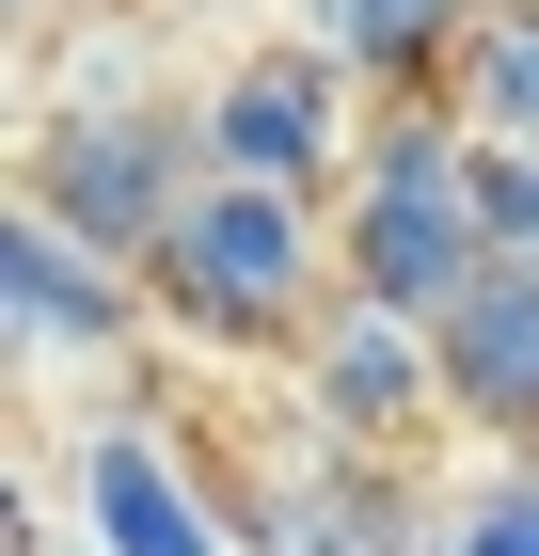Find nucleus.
I'll use <instances>...</instances> for the list:
<instances>
[{"mask_svg":"<svg viewBox=\"0 0 539 556\" xmlns=\"http://www.w3.org/2000/svg\"><path fill=\"white\" fill-rule=\"evenodd\" d=\"M333 191H270V175H207L191 207H175V239L143 255V302H159V334L222 350V366H286L301 334L333 318Z\"/></svg>","mask_w":539,"mask_h":556,"instance_id":"obj_1","label":"nucleus"},{"mask_svg":"<svg viewBox=\"0 0 539 556\" xmlns=\"http://www.w3.org/2000/svg\"><path fill=\"white\" fill-rule=\"evenodd\" d=\"M207 128L191 112H159V96H48L33 128H16V207H48V223H80L95 255H159L175 239V207L207 191Z\"/></svg>","mask_w":539,"mask_h":556,"instance_id":"obj_2","label":"nucleus"},{"mask_svg":"<svg viewBox=\"0 0 539 556\" xmlns=\"http://www.w3.org/2000/svg\"><path fill=\"white\" fill-rule=\"evenodd\" d=\"M333 270L397 318H445L476 270H492V207H476V143L428 112V128L365 143V175L333 191Z\"/></svg>","mask_w":539,"mask_h":556,"instance_id":"obj_3","label":"nucleus"},{"mask_svg":"<svg viewBox=\"0 0 539 556\" xmlns=\"http://www.w3.org/2000/svg\"><path fill=\"white\" fill-rule=\"evenodd\" d=\"M365 64L333 33H254V48H222L207 64V96H191V128H207V160L222 175H270V191H349L365 175Z\"/></svg>","mask_w":539,"mask_h":556,"instance_id":"obj_4","label":"nucleus"},{"mask_svg":"<svg viewBox=\"0 0 539 556\" xmlns=\"http://www.w3.org/2000/svg\"><path fill=\"white\" fill-rule=\"evenodd\" d=\"M286 382H301V414H318L333 445H413V429H460V414H445V334L397 318V302H365V287H333V318L286 350Z\"/></svg>","mask_w":539,"mask_h":556,"instance_id":"obj_5","label":"nucleus"},{"mask_svg":"<svg viewBox=\"0 0 539 556\" xmlns=\"http://www.w3.org/2000/svg\"><path fill=\"white\" fill-rule=\"evenodd\" d=\"M0 302H16V366H80V350H127V318H159L143 270L48 207H0Z\"/></svg>","mask_w":539,"mask_h":556,"instance_id":"obj_6","label":"nucleus"},{"mask_svg":"<svg viewBox=\"0 0 539 556\" xmlns=\"http://www.w3.org/2000/svg\"><path fill=\"white\" fill-rule=\"evenodd\" d=\"M80 556H239V509L175 462L159 429L95 414L80 429Z\"/></svg>","mask_w":539,"mask_h":556,"instance_id":"obj_7","label":"nucleus"},{"mask_svg":"<svg viewBox=\"0 0 539 556\" xmlns=\"http://www.w3.org/2000/svg\"><path fill=\"white\" fill-rule=\"evenodd\" d=\"M428 334H445V414L476 445H539V255H492Z\"/></svg>","mask_w":539,"mask_h":556,"instance_id":"obj_8","label":"nucleus"},{"mask_svg":"<svg viewBox=\"0 0 539 556\" xmlns=\"http://www.w3.org/2000/svg\"><path fill=\"white\" fill-rule=\"evenodd\" d=\"M413 556H539V445H460L413 509Z\"/></svg>","mask_w":539,"mask_h":556,"instance_id":"obj_9","label":"nucleus"},{"mask_svg":"<svg viewBox=\"0 0 539 556\" xmlns=\"http://www.w3.org/2000/svg\"><path fill=\"white\" fill-rule=\"evenodd\" d=\"M460 112L445 128H476V143H539V0H492L476 33H460Z\"/></svg>","mask_w":539,"mask_h":556,"instance_id":"obj_10","label":"nucleus"},{"mask_svg":"<svg viewBox=\"0 0 539 556\" xmlns=\"http://www.w3.org/2000/svg\"><path fill=\"white\" fill-rule=\"evenodd\" d=\"M476 16H492V0H318L301 33H333L349 64H381V80H428V64H460Z\"/></svg>","mask_w":539,"mask_h":556,"instance_id":"obj_11","label":"nucleus"},{"mask_svg":"<svg viewBox=\"0 0 539 556\" xmlns=\"http://www.w3.org/2000/svg\"><path fill=\"white\" fill-rule=\"evenodd\" d=\"M33 16H112V0H33Z\"/></svg>","mask_w":539,"mask_h":556,"instance_id":"obj_12","label":"nucleus"},{"mask_svg":"<svg viewBox=\"0 0 539 556\" xmlns=\"http://www.w3.org/2000/svg\"><path fill=\"white\" fill-rule=\"evenodd\" d=\"M48 556H80V541H48Z\"/></svg>","mask_w":539,"mask_h":556,"instance_id":"obj_13","label":"nucleus"}]
</instances>
